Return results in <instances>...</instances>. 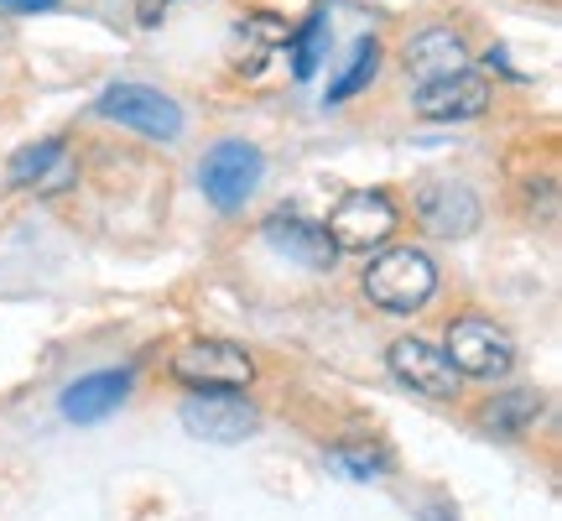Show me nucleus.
I'll list each match as a JSON object with an SVG mask.
<instances>
[{"label":"nucleus","instance_id":"7","mask_svg":"<svg viewBox=\"0 0 562 521\" xmlns=\"http://www.w3.org/2000/svg\"><path fill=\"white\" fill-rule=\"evenodd\" d=\"M182 428L203 443H245L261 428V412L240 391H193L182 401Z\"/></svg>","mask_w":562,"mask_h":521},{"label":"nucleus","instance_id":"9","mask_svg":"<svg viewBox=\"0 0 562 521\" xmlns=\"http://www.w3.org/2000/svg\"><path fill=\"white\" fill-rule=\"evenodd\" d=\"M385 365H391V376L402 386H412L417 397H432V401H453L463 386V376L448 361V350H438L427 340H396L385 350Z\"/></svg>","mask_w":562,"mask_h":521},{"label":"nucleus","instance_id":"13","mask_svg":"<svg viewBox=\"0 0 562 521\" xmlns=\"http://www.w3.org/2000/svg\"><path fill=\"white\" fill-rule=\"evenodd\" d=\"M406 74H417V84L427 79H442V74H453V68H469V53H463V37L453 26H422L417 37L406 42Z\"/></svg>","mask_w":562,"mask_h":521},{"label":"nucleus","instance_id":"1","mask_svg":"<svg viewBox=\"0 0 562 521\" xmlns=\"http://www.w3.org/2000/svg\"><path fill=\"white\" fill-rule=\"evenodd\" d=\"M360 287H364V298L375 302V308H385V313H417L438 292V266H432L427 251L396 245V251H385V256H375L364 266Z\"/></svg>","mask_w":562,"mask_h":521},{"label":"nucleus","instance_id":"18","mask_svg":"<svg viewBox=\"0 0 562 521\" xmlns=\"http://www.w3.org/2000/svg\"><path fill=\"white\" fill-rule=\"evenodd\" d=\"M0 5H5V11H21V16H26V11H53L58 0H0Z\"/></svg>","mask_w":562,"mask_h":521},{"label":"nucleus","instance_id":"12","mask_svg":"<svg viewBox=\"0 0 562 521\" xmlns=\"http://www.w3.org/2000/svg\"><path fill=\"white\" fill-rule=\"evenodd\" d=\"M125 397H131V370H94V376H79L68 386L58 407L68 422H104L121 412Z\"/></svg>","mask_w":562,"mask_h":521},{"label":"nucleus","instance_id":"11","mask_svg":"<svg viewBox=\"0 0 562 521\" xmlns=\"http://www.w3.org/2000/svg\"><path fill=\"white\" fill-rule=\"evenodd\" d=\"M261 241L277 251V256L297 260V266H307V271H328L334 266V241H328V230H323L318 220H307V214H297V209H277L271 220L261 224Z\"/></svg>","mask_w":562,"mask_h":521},{"label":"nucleus","instance_id":"4","mask_svg":"<svg viewBox=\"0 0 562 521\" xmlns=\"http://www.w3.org/2000/svg\"><path fill=\"white\" fill-rule=\"evenodd\" d=\"M172 381L188 391H245L256 381V361L229 340H193L172 355Z\"/></svg>","mask_w":562,"mask_h":521},{"label":"nucleus","instance_id":"15","mask_svg":"<svg viewBox=\"0 0 562 521\" xmlns=\"http://www.w3.org/2000/svg\"><path fill=\"white\" fill-rule=\"evenodd\" d=\"M537 418H542V397H537V391H501V397L484 401L480 428L495 433V439H521Z\"/></svg>","mask_w":562,"mask_h":521},{"label":"nucleus","instance_id":"3","mask_svg":"<svg viewBox=\"0 0 562 521\" xmlns=\"http://www.w3.org/2000/svg\"><path fill=\"white\" fill-rule=\"evenodd\" d=\"M448 361L469 381H501V376L516 370V340L495 319L469 313V319H459L448 329Z\"/></svg>","mask_w":562,"mask_h":521},{"label":"nucleus","instance_id":"14","mask_svg":"<svg viewBox=\"0 0 562 521\" xmlns=\"http://www.w3.org/2000/svg\"><path fill=\"white\" fill-rule=\"evenodd\" d=\"M5 178L16 182V188H37V193L63 188V182H68V141L47 136V141H37V146H26V152H16Z\"/></svg>","mask_w":562,"mask_h":521},{"label":"nucleus","instance_id":"17","mask_svg":"<svg viewBox=\"0 0 562 521\" xmlns=\"http://www.w3.org/2000/svg\"><path fill=\"white\" fill-rule=\"evenodd\" d=\"M323 53H328V32H323V16H313L307 26L292 32V79H302V84L313 79Z\"/></svg>","mask_w":562,"mask_h":521},{"label":"nucleus","instance_id":"16","mask_svg":"<svg viewBox=\"0 0 562 521\" xmlns=\"http://www.w3.org/2000/svg\"><path fill=\"white\" fill-rule=\"evenodd\" d=\"M375 68H381V42L375 37H364L360 47H355V58H349V68H344L339 79L328 84V104H344V100H355L364 84L375 79Z\"/></svg>","mask_w":562,"mask_h":521},{"label":"nucleus","instance_id":"8","mask_svg":"<svg viewBox=\"0 0 562 521\" xmlns=\"http://www.w3.org/2000/svg\"><path fill=\"white\" fill-rule=\"evenodd\" d=\"M417 220L438 241H469L480 230V199H474L469 182L427 178L417 182Z\"/></svg>","mask_w":562,"mask_h":521},{"label":"nucleus","instance_id":"6","mask_svg":"<svg viewBox=\"0 0 562 521\" xmlns=\"http://www.w3.org/2000/svg\"><path fill=\"white\" fill-rule=\"evenodd\" d=\"M261 173H266V162L250 141H220V146H209V157L199 167V188L214 209L229 214V209H240L261 188Z\"/></svg>","mask_w":562,"mask_h":521},{"label":"nucleus","instance_id":"5","mask_svg":"<svg viewBox=\"0 0 562 521\" xmlns=\"http://www.w3.org/2000/svg\"><path fill=\"white\" fill-rule=\"evenodd\" d=\"M94 115L125 125L136 136L151 141H178L182 136V104L167 100L161 89H146V84H110L94 104Z\"/></svg>","mask_w":562,"mask_h":521},{"label":"nucleus","instance_id":"2","mask_svg":"<svg viewBox=\"0 0 562 521\" xmlns=\"http://www.w3.org/2000/svg\"><path fill=\"white\" fill-rule=\"evenodd\" d=\"M396 203L385 199L381 188H355V193H344L334 209H328V241L334 251H381L391 235H396Z\"/></svg>","mask_w":562,"mask_h":521},{"label":"nucleus","instance_id":"10","mask_svg":"<svg viewBox=\"0 0 562 521\" xmlns=\"http://www.w3.org/2000/svg\"><path fill=\"white\" fill-rule=\"evenodd\" d=\"M412 104H417L422 121H480L484 104H490V84L474 68H453L442 79L417 84Z\"/></svg>","mask_w":562,"mask_h":521}]
</instances>
